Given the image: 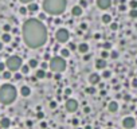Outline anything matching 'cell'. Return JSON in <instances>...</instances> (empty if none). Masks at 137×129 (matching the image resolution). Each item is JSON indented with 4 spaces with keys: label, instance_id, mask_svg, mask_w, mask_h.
<instances>
[{
    "label": "cell",
    "instance_id": "45",
    "mask_svg": "<svg viewBox=\"0 0 137 129\" xmlns=\"http://www.w3.org/2000/svg\"><path fill=\"white\" fill-rule=\"evenodd\" d=\"M132 85H133V87H137V79H133V82H132Z\"/></svg>",
    "mask_w": 137,
    "mask_h": 129
},
{
    "label": "cell",
    "instance_id": "19",
    "mask_svg": "<svg viewBox=\"0 0 137 129\" xmlns=\"http://www.w3.org/2000/svg\"><path fill=\"white\" fill-rule=\"evenodd\" d=\"M1 40H3L4 43H9V42H11V35L7 34V32H6V34H3V35H1Z\"/></svg>",
    "mask_w": 137,
    "mask_h": 129
},
{
    "label": "cell",
    "instance_id": "2",
    "mask_svg": "<svg viewBox=\"0 0 137 129\" xmlns=\"http://www.w3.org/2000/svg\"><path fill=\"white\" fill-rule=\"evenodd\" d=\"M67 0H44L43 9L50 15H61L66 9Z\"/></svg>",
    "mask_w": 137,
    "mask_h": 129
},
{
    "label": "cell",
    "instance_id": "48",
    "mask_svg": "<svg viewBox=\"0 0 137 129\" xmlns=\"http://www.w3.org/2000/svg\"><path fill=\"white\" fill-rule=\"evenodd\" d=\"M44 59H46V60H50L51 58H50V55H48V54H46V55H44Z\"/></svg>",
    "mask_w": 137,
    "mask_h": 129
},
{
    "label": "cell",
    "instance_id": "39",
    "mask_svg": "<svg viewBox=\"0 0 137 129\" xmlns=\"http://www.w3.org/2000/svg\"><path fill=\"white\" fill-rule=\"evenodd\" d=\"M3 28H4V31H6V32H8L9 30H11V27H9V24H4Z\"/></svg>",
    "mask_w": 137,
    "mask_h": 129
},
{
    "label": "cell",
    "instance_id": "54",
    "mask_svg": "<svg viewBox=\"0 0 137 129\" xmlns=\"http://www.w3.org/2000/svg\"><path fill=\"white\" fill-rule=\"evenodd\" d=\"M55 24H61V19H56L55 20Z\"/></svg>",
    "mask_w": 137,
    "mask_h": 129
},
{
    "label": "cell",
    "instance_id": "57",
    "mask_svg": "<svg viewBox=\"0 0 137 129\" xmlns=\"http://www.w3.org/2000/svg\"><path fill=\"white\" fill-rule=\"evenodd\" d=\"M0 50H3V43L0 42Z\"/></svg>",
    "mask_w": 137,
    "mask_h": 129
},
{
    "label": "cell",
    "instance_id": "22",
    "mask_svg": "<svg viewBox=\"0 0 137 129\" xmlns=\"http://www.w3.org/2000/svg\"><path fill=\"white\" fill-rule=\"evenodd\" d=\"M30 69H31V67H30L28 65H22V67H20V70H22V74H27V73L30 71Z\"/></svg>",
    "mask_w": 137,
    "mask_h": 129
},
{
    "label": "cell",
    "instance_id": "18",
    "mask_svg": "<svg viewBox=\"0 0 137 129\" xmlns=\"http://www.w3.org/2000/svg\"><path fill=\"white\" fill-rule=\"evenodd\" d=\"M35 77L38 78V79H42V78H46V71H44L43 69L38 70V71H36V74H35Z\"/></svg>",
    "mask_w": 137,
    "mask_h": 129
},
{
    "label": "cell",
    "instance_id": "21",
    "mask_svg": "<svg viewBox=\"0 0 137 129\" xmlns=\"http://www.w3.org/2000/svg\"><path fill=\"white\" fill-rule=\"evenodd\" d=\"M11 70H8V71H6V70H4V71H3V78H4V79H11V78H12V74H11Z\"/></svg>",
    "mask_w": 137,
    "mask_h": 129
},
{
    "label": "cell",
    "instance_id": "60",
    "mask_svg": "<svg viewBox=\"0 0 137 129\" xmlns=\"http://www.w3.org/2000/svg\"><path fill=\"white\" fill-rule=\"evenodd\" d=\"M109 129H112V128H109Z\"/></svg>",
    "mask_w": 137,
    "mask_h": 129
},
{
    "label": "cell",
    "instance_id": "49",
    "mask_svg": "<svg viewBox=\"0 0 137 129\" xmlns=\"http://www.w3.org/2000/svg\"><path fill=\"white\" fill-rule=\"evenodd\" d=\"M124 100H125V101H129V100H130V95H125V97H124Z\"/></svg>",
    "mask_w": 137,
    "mask_h": 129
},
{
    "label": "cell",
    "instance_id": "55",
    "mask_svg": "<svg viewBox=\"0 0 137 129\" xmlns=\"http://www.w3.org/2000/svg\"><path fill=\"white\" fill-rule=\"evenodd\" d=\"M70 93H71V90H70V89H66V94H67V95L70 94Z\"/></svg>",
    "mask_w": 137,
    "mask_h": 129
},
{
    "label": "cell",
    "instance_id": "35",
    "mask_svg": "<svg viewBox=\"0 0 137 129\" xmlns=\"http://www.w3.org/2000/svg\"><path fill=\"white\" fill-rule=\"evenodd\" d=\"M79 6L85 8V7H88V1H86V0H81V1H79Z\"/></svg>",
    "mask_w": 137,
    "mask_h": 129
},
{
    "label": "cell",
    "instance_id": "37",
    "mask_svg": "<svg viewBox=\"0 0 137 129\" xmlns=\"http://www.w3.org/2000/svg\"><path fill=\"white\" fill-rule=\"evenodd\" d=\"M47 67H48V63H47V62H43V63L40 65V69H43V70H46Z\"/></svg>",
    "mask_w": 137,
    "mask_h": 129
},
{
    "label": "cell",
    "instance_id": "12",
    "mask_svg": "<svg viewBox=\"0 0 137 129\" xmlns=\"http://www.w3.org/2000/svg\"><path fill=\"white\" fill-rule=\"evenodd\" d=\"M82 7L81 6H75L71 8V14H73V16H81L82 15Z\"/></svg>",
    "mask_w": 137,
    "mask_h": 129
},
{
    "label": "cell",
    "instance_id": "50",
    "mask_svg": "<svg viewBox=\"0 0 137 129\" xmlns=\"http://www.w3.org/2000/svg\"><path fill=\"white\" fill-rule=\"evenodd\" d=\"M81 28H83V30H86V28H88V26H86V24H81Z\"/></svg>",
    "mask_w": 137,
    "mask_h": 129
},
{
    "label": "cell",
    "instance_id": "47",
    "mask_svg": "<svg viewBox=\"0 0 137 129\" xmlns=\"http://www.w3.org/2000/svg\"><path fill=\"white\" fill-rule=\"evenodd\" d=\"M19 1H22V3H31L32 0H19Z\"/></svg>",
    "mask_w": 137,
    "mask_h": 129
},
{
    "label": "cell",
    "instance_id": "24",
    "mask_svg": "<svg viewBox=\"0 0 137 129\" xmlns=\"http://www.w3.org/2000/svg\"><path fill=\"white\" fill-rule=\"evenodd\" d=\"M102 22H104V23H110L112 22V16L110 15H104V16H102Z\"/></svg>",
    "mask_w": 137,
    "mask_h": 129
},
{
    "label": "cell",
    "instance_id": "3",
    "mask_svg": "<svg viewBox=\"0 0 137 129\" xmlns=\"http://www.w3.org/2000/svg\"><path fill=\"white\" fill-rule=\"evenodd\" d=\"M16 87L14 85H9V83H6V85L0 86V102L3 105H9L12 103L15 100H16Z\"/></svg>",
    "mask_w": 137,
    "mask_h": 129
},
{
    "label": "cell",
    "instance_id": "31",
    "mask_svg": "<svg viewBox=\"0 0 137 129\" xmlns=\"http://www.w3.org/2000/svg\"><path fill=\"white\" fill-rule=\"evenodd\" d=\"M19 12H20L22 15H26L27 12H28V9H27L26 7H20V9H19Z\"/></svg>",
    "mask_w": 137,
    "mask_h": 129
},
{
    "label": "cell",
    "instance_id": "4",
    "mask_svg": "<svg viewBox=\"0 0 137 129\" xmlns=\"http://www.w3.org/2000/svg\"><path fill=\"white\" fill-rule=\"evenodd\" d=\"M48 67L54 73H62L66 70V60L63 59V57H54L50 59Z\"/></svg>",
    "mask_w": 137,
    "mask_h": 129
},
{
    "label": "cell",
    "instance_id": "23",
    "mask_svg": "<svg viewBox=\"0 0 137 129\" xmlns=\"http://www.w3.org/2000/svg\"><path fill=\"white\" fill-rule=\"evenodd\" d=\"M28 66L31 67V69H35V67L38 66V60H36V59H30V62H28Z\"/></svg>",
    "mask_w": 137,
    "mask_h": 129
},
{
    "label": "cell",
    "instance_id": "14",
    "mask_svg": "<svg viewBox=\"0 0 137 129\" xmlns=\"http://www.w3.org/2000/svg\"><path fill=\"white\" fill-rule=\"evenodd\" d=\"M20 94L23 95V97H28V95L31 94V89H30L28 86H22L20 87Z\"/></svg>",
    "mask_w": 137,
    "mask_h": 129
},
{
    "label": "cell",
    "instance_id": "58",
    "mask_svg": "<svg viewBox=\"0 0 137 129\" xmlns=\"http://www.w3.org/2000/svg\"><path fill=\"white\" fill-rule=\"evenodd\" d=\"M85 129H91V128H90V126H86V128H85Z\"/></svg>",
    "mask_w": 137,
    "mask_h": 129
},
{
    "label": "cell",
    "instance_id": "38",
    "mask_svg": "<svg viewBox=\"0 0 137 129\" xmlns=\"http://www.w3.org/2000/svg\"><path fill=\"white\" fill-rule=\"evenodd\" d=\"M71 124H73L74 126H77V125H78V124H79V120H78V118H73V121H71Z\"/></svg>",
    "mask_w": 137,
    "mask_h": 129
},
{
    "label": "cell",
    "instance_id": "40",
    "mask_svg": "<svg viewBox=\"0 0 137 129\" xmlns=\"http://www.w3.org/2000/svg\"><path fill=\"white\" fill-rule=\"evenodd\" d=\"M14 78H15V79H16V81L22 79V74H19V73H18V74H15V75H14Z\"/></svg>",
    "mask_w": 137,
    "mask_h": 129
},
{
    "label": "cell",
    "instance_id": "59",
    "mask_svg": "<svg viewBox=\"0 0 137 129\" xmlns=\"http://www.w3.org/2000/svg\"><path fill=\"white\" fill-rule=\"evenodd\" d=\"M78 129H81V128H78Z\"/></svg>",
    "mask_w": 137,
    "mask_h": 129
},
{
    "label": "cell",
    "instance_id": "15",
    "mask_svg": "<svg viewBox=\"0 0 137 129\" xmlns=\"http://www.w3.org/2000/svg\"><path fill=\"white\" fill-rule=\"evenodd\" d=\"M78 50H79V52H82V54H86V52L89 51V44L88 43H81L78 46Z\"/></svg>",
    "mask_w": 137,
    "mask_h": 129
},
{
    "label": "cell",
    "instance_id": "5",
    "mask_svg": "<svg viewBox=\"0 0 137 129\" xmlns=\"http://www.w3.org/2000/svg\"><path fill=\"white\" fill-rule=\"evenodd\" d=\"M22 58L16 57V55H12V57L7 58V62H6V66L8 70H11V71H18L19 69L22 67Z\"/></svg>",
    "mask_w": 137,
    "mask_h": 129
},
{
    "label": "cell",
    "instance_id": "7",
    "mask_svg": "<svg viewBox=\"0 0 137 129\" xmlns=\"http://www.w3.org/2000/svg\"><path fill=\"white\" fill-rule=\"evenodd\" d=\"M122 126L125 129H133L136 126V120L133 117H125L122 120Z\"/></svg>",
    "mask_w": 137,
    "mask_h": 129
},
{
    "label": "cell",
    "instance_id": "43",
    "mask_svg": "<svg viewBox=\"0 0 137 129\" xmlns=\"http://www.w3.org/2000/svg\"><path fill=\"white\" fill-rule=\"evenodd\" d=\"M83 112L85 113H90V108H89V106H86V108L83 109Z\"/></svg>",
    "mask_w": 137,
    "mask_h": 129
},
{
    "label": "cell",
    "instance_id": "8",
    "mask_svg": "<svg viewBox=\"0 0 137 129\" xmlns=\"http://www.w3.org/2000/svg\"><path fill=\"white\" fill-rule=\"evenodd\" d=\"M77 109H78V102H77L75 100H67L66 102V110L67 112H77Z\"/></svg>",
    "mask_w": 137,
    "mask_h": 129
},
{
    "label": "cell",
    "instance_id": "52",
    "mask_svg": "<svg viewBox=\"0 0 137 129\" xmlns=\"http://www.w3.org/2000/svg\"><path fill=\"white\" fill-rule=\"evenodd\" d=\"M53 77V74H51V73H48V74H46V78H51Z\"/></svg>",
    "mask_w": 137,
    "mask_h": 129
},
{
    "label": "cell",
    "instance_id": "13",
    "mask_svg": "<svg viewBox=\"0 0 137 129\" xmlns=\"http://www.w3.org/2000/svg\"><path fill=\"white\" fill-rule=\"evenodd\" d=\"M96 67L97 69H101V70H104L106 67V60L104 59V58H101V59H98L96 62Z\"/></svg>",
    "mask_w": 137,
    "mask_h": 129
},
{
    "label": "cell",
    "instance_id": "29",
    "mask_svg": "<svg viewBox=\"0 0 137 129\" xmlns=\"http://www.w3.org/2000/svg\"><path fill=\"white\" fill-rule=\"evenodd\" d=\"M129 6H130V8H137V0H130Z\"/></svg>",
    "mask_w": 137,
    "mask_h": 129
},
{
    "label": "cell",
    "instance_id": "53",
    "mask_svg": "<svg viewBox=\"0 0 137 129\" xmlns=\"http://www.w3.org/2000/svg\"><path fill=\"white\" fill-rule=\"evenodd\" d=\"M120 89H121V86H120V85H117L116 87H114V90H120Z\"/></svg>",
    "mask_w": 137,
    "mask_h": 129
},
{
    "label": "cell",
    "instance_id": "25",
    "mask_svg": "<svg viewBox=\"0 0 137 129\" xmlns=\"http://www.w3.org/2000/svg\"><path fill=\"white\" fill-rule=\"evenodd\" d=\"M102 47H104V50H110L112 49V43L110 42H105L104 44H102Z\"/></svg>",
    "mask_w": 137,
    "mask_h": 129
},
{
    "label": "cell",
    "instance_id": "34",
    "mask_svg": "<svg viewBox=\"0 0 137 129\" xmlns=\"http://www.w3.org/2000/svg\"><path fill=\"white\" fill-rule=\"evenodd\" d=\"M110 28H112V31H116V30L118 28V24H117V23H112L110 24Z\"/></svg>",
    "mask_w": 137,
    "mask_h": 129
},
{
    "label": "cell",
    "instance_id": "17",
    "mask_svg": "<svg viewBox=\"0 0 137 129\" xmlns=\"http://www.w3.org/2000/svg\"><path fill=\"white\" fill-rule=\"evenodd\" d=\"M38 4H35V3H30L28 4V7H27V9H28V12L30 14H34V12H36L38 11Z\"/></svg>",
    "mask_w": 137,
    "mask_h": 129
},
{
    "label": "cell",
    "instance_id": "51",
    "mask_svg": "<svg viewBox=\"0 0 137 129\" xmlns=\"http://www.w3.org/2000/svg\"><path fill=\"white\" fill-rule=\"evenodd\" d=\"M55 79H61V75H59V73H56V75H55Z\"/></svg>",
    "mask_w": 137,
    "mask_h": 129
},
{
    "label": "cell",
    "instance_id": "42",
    "mask_svg": "<svg viewBox=\"0 0 137 129\" xmlns=\"http://www.w3.org/2000/svg\"><path fill=\"white\" fill-rule=\"evenodd\" d=\"M90 54H88V52H86V54H85V57H83V60H89V59H90Z\"/></svg>",
    "mask_w": 137,
    "mask_h": 129
},
{
    "label": "cell",
    "instance_id": "46",
    "mask_svg": "<svg viewBox=\"0 0 137 129\" xmlns=\"http://www.w3.org/2000/svg\"><path fill=\"white\" fill-rule=\"evenodd\" d=\"M43 117H44V114H43L42 112H40V113H38V118H43Z\"/></svg>",
    "mask_w": 137,
    "mask_h": 129
},
{
    "label": "cell",
    "instance_id": "16",
    "mask_svg": "<svg viewBox=\"0 0 137 129\" xmlns=\"http://www.w3.org/2000/svg\"><path fill=\"white\" fill-rule=\"evenodd\" d=\"M9 125H11V121H9V118L4 117V118H1V120H0V126H1V128H8Z\"/></svg>",
    "mask_w": 137,
    "mask_h": 129
},
{
    "label": "cell",
    "instance_id": "1",
    "mask_svg": "<svg viewBox=\"0 0 137 129\" xmlns=\"http://www.w3.org/2000/svg\"><path fill=\"white\" fill-rule=\"evenodd\" d=\"M23 40L30 49H39L47 42V30L39 19H28L23 24Z\"/></svg>",
    "mask_w": 137,
    "mask_h": 129
},
{
    "label": "cell",
    "instance_id": "36",
    "mask_svg": "<svg viewBox=\"0 0 137 129\" xmlns=\"http://www.w3.org/2000/svg\"><path fill=\"white\" fill-rule=\"evenodd\" d=\"M6 63H3V62H0V71H1V73H3L4 71V70H6Z\"/></svg>",
    "mask_w": 137,
    "mask_h": 129
},
{
    "label": "cell",
    "instance_id": "27",
    "mask_svg": "<svg viewBox=\"0 0 137 129\" xmlns=\"http://www.w3.org/2000/svg\"><path fill=\"white\" fill-rule=\"evenodd\" d=\"M101 57L104 58V59H106V58H108V57H110V54H109V52H108V50H104V51L101 52Z\"/></svg>",
    "mask_w": 137,
    "mask_h": 129
},
{
    "label": "cell",
    "instance_id": "10",
    "mask_svg": "<svg viewBox=\"0 0 137 129\" xmlns=\"http://www.w3.org/2000/svg\"><path fill=\"white\" fill-rule=\"evenodd\" d=\"M99 81H101V75H98L97 73H93V74H90V77H89V82H90L91 85H98Z\"/></svg>",
    "mask_w": 137,
    "mask_h": 129
},
{
    "label": "cell",
    "instance_id": "9",
    "mask_svg": "<svg viewBox=\"0 0 137 129\" xmlns=\"http://www.w3.org/2000/svg\"><path fill=\"white\" fill-rule=\"evenodd\" d=\"M97 6L101 9H108L112 6V0H97Z\"/></svg>",
    "mask_w": 137,
    "mask_h": 129
},
{
    "label": "cell",
    "instance_id": "32",
    "mask_svg": "<svg viewBox=\"0 0 137 129\" xmlns=\"http://www.w3.org/2000/svg\"><path fill=\"white\" fill-rule=\"evenodd\" d=\"M110 57L113 58V59H117V58H118V52H117V51H112L110 52Z\"/></svg>",
    "mask_w": 137,
    "mask_h": 129
},
{
    "label": "cell",
    "instance_id": "44",
    "mask_svg": "<svg viewBox=\"0 0 137 129\" xmlns=\"http://www.w3.org/2000/svg\"><path fill=\"white\" fill-rule=\"evenodd\" d=\"M44 17H46V15H44V14H40V15H39V20H43Z\"/></svg>",
    "mask_w": 137,
    "mask_h": 129
},
{
    "label": "cell",
    "instance_id": "56",
    "mask_svg": "<svg viewBox=\"0 0 137 129\" xmlns=\"http://www.w3.org/2000/svg\"><path fill=\"white\" fill-rule=\"evenodd\" d=\"M94 36H96V39H99V38H101V35H99V34H96Z\"/></svg>",
    "mask_w": 137,
    "mask_h": 129
},
{
    "label": "cell",
    "instance_id": "33",
    "mask_svg": "<svg viewBox=\"0 0 137 129\" xmlns=\"http://www.w3.org/2000/svg\"><path fill=\"white\" fill-rule=\"evenodd\" d=\"M77 49H78V47H77L74 43H69V50H73L74 51V50H77Z\"/></svg>",
    "mask_w": 137,
    "mask_h": 129
},
{
    "label": "cell",
    "instance_id": "28",
    "mask_svg": "<svg viewBox=\"0 0 137 129\" xmlns=\"http://www.w3.org/2000/svg\"><path fill=\"white\" fill-rule=\"evenodd\" d=\"M129 15H130V17H137V9L132 8V11L129 12Z\"/></svg>",
    "mask_w": 137,
    "mask_h": 129
},
{
    "label": "cell",
    "instance_id": "26",
    "mask_svg": "<svg viewBox=\"0 0 137 129\" xmlns=\"http://www.w3.org/2000/svg\"><path fill=\"white\" fill-rule=\"evenodd\" d=\"M110 75H112V73L109 71V70H105V69H104V73H102V77H104V78H110Z\"/></svg>",
    "mask_w": 137,
    "mask_h": 129
},
{
    "label": "cell",
    "instance_id": "30",
    "mask_svg": "<svg viewBox=\"0 0 137 129\" xmlns=\"http://www.w3.org/2000/svg\"><path fill=\"white\" fill-rule=\"evenodd\" d=\"M86 93H88V94H94V93H96V89H94V87H88V89H86Z\"/></svg>",
    "mask_w": 137,
    "mask_h": 129
},
{
    "label": "cell",
    "instance_id": "11",
    "mask_svg": "<svg viewBox=\"0 0 137 129\" xmlns=\"http://www.w3.org/2000/svg\"><path fill=\"white\" fill-rule=\"evenodd\" d=\"M108 109H109V112H112V113H116L117 110H118V103H117L116 101H112V102H109V105H108Z\"/></svg>",
    "mask_w": 137,
    "mask_h": 129
},
{
    "label": "cell",
    "instance_id": "41",
    "mask_svg": "<svg viewBox=\"0 0 137 129\" xmlns=\"http://www.w3.org/2000/svg\"><path fill=\"white\" fill-rule=\"evenodd\" d=\"M50 108H53V109L54 108H56V102L55 101H51V102H50Z\"/></svg>",
    "mask_w": 137,
    "mask_h": 129
},
{
    "label": "cell",
    "instance_id": "20",
    "mask_svg": "<svg viewBox=\"0 0 137 129\" xmlns=\"http://www.w3.org/2000/svg\"><path fill=\"white\" fill-rule=\"evenodd\" d=\"M61 55H62L63 58L70 57V50H69V49H62V50H61Z\"/></svg>",
    "mask_w": 137,
    "mask_h": 129
},
{
    "label": "cell",
    "instance_id": "6",
    "mask_svg": "<svg viewBox=\"0 0 137 129\" xmlns=\"http://www.w3.org/2000/svg\"><path fill=\"white\" fill-rule=\"evenodd\" d=\"M69 38H70V34H69V31H67L66 28H59L58 31H56V34H55V39L58 40L59 43L67 42Z\"/></svg>",
    "mask_w": 137,
    "mask_h": 129
}]
</instances>
